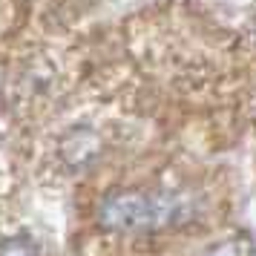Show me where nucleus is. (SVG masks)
Masks as SVG:
<instances>
[{
  "instance_id": "f257e3e1",
  "label": "nucleus",
  "mask_w": 256,
  "mask_h": 256,
  "mask_svg": "<svg viewBox=\"0 0 256 256\" xmlns=\"http://www.w3.org/2000/svg\"><path fill=\"white\" fill-rule=\"evenodd\" d=\"M190 216V204L176 193L116 190L101 198L98 224L110 233H156Z\"/></svg>"
},
{
  "instance_id": "f03ea898",
  "label": "nucleus",
  "mask_w": 256,
  "mask_h": 256,
  "mask_svg": "<svg viewBox=\"0 0 256 256\" xmlns=\"http://www.w3.org/2000/svg\"><path fill=\"white\" fill-rule=\"evenodd\" d=\"M98 147H101V141H98V136H95L92 130L75 127L60 141V156H64V162L70 164V167H86L98 156Z\"/></svg>"
},
{
  "instance_id": "7ed1b4c3",
  "label": "nucleus",
  "mask_w": 256,
  "mask_h": 256,
  "mask_svg": "<svg viewBox=\"0 0 256 256\" xmlns=\"http://www.w3.org/2000/svg\"><path fill=\"white\" fill-rule=\"evenodd\" d=\"M208 256H256V244L244 233H239V236H228L216 242L208 250Z\"/></svg>"
},
{
  "instance_id": "20e7f679",
  "label": "nucleus",
  "mask_w": 256,
  "mask_h": 256,
  "mask_svg": "<svg viewBox=\"0 0 256 256\" xmlns=\"http://www.w3.org/2000/svg\"><path fill=\"white\" fill-rule=\"evenodd\" d=\"M0 256H40V248L32 236H9V239H3L0 242Z\"/></svg>"
}]
</instances>
